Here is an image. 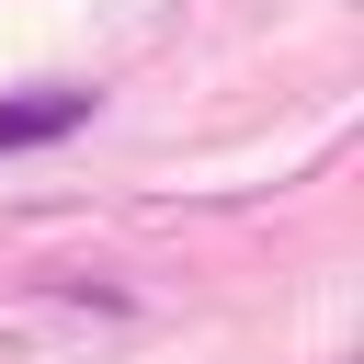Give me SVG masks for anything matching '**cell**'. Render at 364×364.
<instances>
[{
	"label": "cell",
	"mask_w": 364,
	"mask_h": 364,
	"mask_svg": "<svg viewBox=\"0 0 364 364\" xmlns=\"http://www.w3.org/2000/svg\"><path fill=\"white\" fill-rule=\"evenodd\" d=\"M68 125H91V91H0V159L11 148H57Z\"/></svg>",
	"instance_id": "1"
}]
</instances>
